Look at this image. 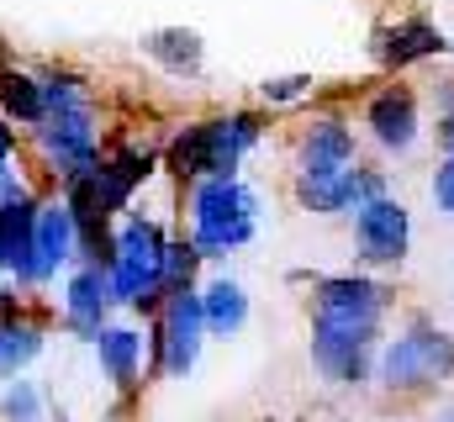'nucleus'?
I'll return each mask as SVG.
<instances>
[{
    "instance_id": "1",
    "label": "nucleus",
    "mask_w": 454,
    "mask_h": 422,
    "mask_svg": "<svg viewBox=\"0 0 454 422\" xmlns=\"http://www.w3.org/2000/svg\"><path fill=\"white\" fill-rule=\"evenodd\" d=\"M254 216H259V196L238 180V175H207L191 191V243L207 254H227L243 248L254 238Z\"/></svg>"
},
{
    "instance_id": "2",
    "label": "nucleus",
    "mask_w": 454,
    "mask_h": 422,
    "mask_svg": "<svg viewBox=\"0 0 454 422\" xmlns=\"http://www.w3.org/2000/svg\"><path fill=\"white\" fill-rule=\"evenodd\" d=\"M259 143V121L248 111H232V116H217V121H196L175 137L169 148V169L175 175H238L243 153Z\"/></svg>"
},
{
    "instance_id": "3",
    "label": "nucleus",
    "mask_w": 454,
    "mask_h": 422,
    "mask_svg": "<svg viewBox=\"0 0 454 422\" xmlns=\"http://www.w3.org/2000/svg\"><path fill=\"white\" fill-rule=\"evenodd\" d=\"M375 375L391 391H423L454 375V332L434 327V322H412L402 338H391L375 359Z\"/></svg>"
},
{
    "instance_id": "4",
    "label": "nucleus",
    "mask_w": 454,
    "mask_h": 422,
    "mask_svg": "<svg viewBox=\"0 0 454 422\" xmlns=\"http://www.w3.org/2000/svg\"><path fill=\"white\" fill-rule=\"evenodd\" d=\"M164 232H159V222H148V216H132V222H121V232H116V259H112V291L116 301H127V307H153L159 296H164Z\"/></svg>"
},
{
    "instance_id": "5",
    "label": "nucleus",
    "mask_w": 454,
    "mask_h": 422,
    "mask_svg": "<svg viewBox=\"0 0 454 422\" xmlns=\"http://www.w3.org/2000/svg\"><path fill=\"white\" fill-rule=\"evenodd\" d=\"M380 312H386V291H380L375 280H359V275H333V280H317L312 327H328V332H354V338H380Z\"/></svg>"
},
{
    "instance_id": "6",
    "label": "nucleus",
    "mask_w": 454,
    "mask_h": 422,
    "mask_svg": "<svg viewBox=\"0 0 454 422\" xmlns=\"http://www.w3.org/2000/svg\"><path fill=\"white\" fill-rule=\"evenodd\" d=\"M37 143H43L48 164H53L64 180H74V175H85V169L101 164V159H96V116H90V106L48 111V116L37 121Z\"/></svg>"
},
{
    "instance_id": "7",
    "label": "nucleus",
    "mask_w": 454,
    "mask_h": 422,
    "mask_svg": "<svg viewBox=\"0 0 454 422\" xmlns=\"http://www.w3.org/2000/svg\"><path fill=\"white\" fill-rule=\"evenodd\" d=\"M407 243H412V216L402 201L391 196H375L354 211V248L364 264H402L407 259Z\"/></svg>"
},
{
    "instance_id": "8",
    "label": "nucleus",
    "mask_w": 454,
    "mask_h": 422,
    "mask_svg": "<svg viewBox=\"0 0 454 422\" xmlns=\"http://www.w3.org/2000/svg\"><path fill=\"white\" fill-rule=\"evenodd\" d=\"M201 343H207V316H201V296L191 285L169 291V307L159 322V364L169 375H191L196 359H201Z\"/></svg>"
},
{
    "instance_id": "9",
    "label": "nucleus",
    "mask_w": 454,
    "mask_h": 422,
    "mask_svg": "<svg viewBox=\"0 0 454 422\" xmlns=\"http://www.w3.org/2000/svg\"><path fill=\"white\" fill-rule=\"evenodd\" d=\"M375 196H386V185H380L375 169H359V164H348V169L333 175V180H296V201H301L307 211H317V216L359 211L364 201H375Z\"/></svg>"
},
{
    "instance_id": "10",
    "label": "nucleus",
    "mask_w": 454,
    "mask_h": 422,
    "mask_svg": "<svg viewBox=\"0 0 454 422\" xmlns=\"http://www.w3.org/2000/svg\"><path fill=\"white\" fill-rule=\"evenodd\" d=\"M375 338H354V332H328V327H312V364L339 380V386H364L370 370H375Z\"/></svg>"
},
{
    "instance_id": "11",
    "label": "nucleus",
    "mask_w": 454,
    "mask_h": 422,
    "mask_svg": "<svg viewBox=\"0 0 454 422\" xmlns=\"http://www.w3.org/2000/svg\"><path fill=\"white\" fill-rule=\"evenodd\" d=\"M0 270H11L21 285L37 280V201L32 196L0 207Z\"/></svg>"
},
{
    "instance_id": "12",
    "label": "nucleus",
    "mask_w": 454,
    "mask_h": 422,
    "mask_svg": "<svg viewBox=\"0 0 454 422\" xmlns=\"http://www.w3.org/2000/svg\"><path fill=\"white\" fill-rule=\"evenodd\" d=\"M364 127H370V137H375L386 153H407V148L418 143V96H412L407 85L380 90L375 101L364 106Z\"/></svg>"
},
{
    "instance_id": "13",
    "label": "nucleus",
    "mask_w": 454,
    "mask_h": 422,
    "mask_svg": "<svg viewBox=\"0 0 454 422\" xmlns=\"http://www.w3.org/2000/svg\"><path fill=\"white\" fill-rule=\"evenodd\" d=\"M296 164H301V180H333V175H343V169L354 164V132H348L343 121H333V116L312 121V127L301 132Z\"/></svg>"
},
{
    "instance_id": "14",
    "label": "nucleus",
    "mask_w": 454,
    "mask_h": 422,
    "mask_svg": "<svg viewBox=\"0 0 454 422\" xmlns=\"http://www.w3.org/2000/svg\"><path fill=\"white\" fill-rule=\"evenodd\" d=\"M112 301H116L112 270H101V264H85V270L64 285V312H69V327H80V332H90V338L106 327Z\"/></svg>"
},
{
    "instance_id": "15",
    "label": "nucleus",
    "mask_w": 454,
    "mask_h": 422,
    "mask_svg": "<svg viewBox=\"0 0 454 422\" xmlns=\"http://www.w3.org/2000/svg\"><path fill=\"white\" fill-rule=\"evenodd\" d=\"M74 254H80V222H74L69 201L37 207V280L59 275Z\"/></svg>"
},
{
    "instance_id": "16",
    "label": "nucleus",
    "mask_w": 454,
    "mask_h": 422,
    "mask_svg": "<svg viewBox=\"0 0 454 422\" xmlns=\"http://www.w3.org/2000/svg\"><path fill=\"white\" fill-rule=\"evenodd\" d=\"M450 43L439 37V27H428L423 16H412V21H396V27H380L375 32V59L386 64V69H407V64H418V59H434V53H444Z\"/></svg>"
},
{
    "instance_id": "17",
    "label": "nucleus",
    "mask_w": 454,
    "mask_h": 422,
    "mask_svg": "<svg viewBox=\"0 0 454 422\" xmlns=\"http://www.w3.org/2000/svg\"><path fill=\"white\" fill-rule=\"evenodd\" d=\"M96 359H101L106 380L127 391V386H137V364H143V338H137L132 327H101V332H96Z\"/></svg>"
},
{
    "instance_id": "18",
    "label": "nucleus",
    "mask_w": 454,
    "mask_h": 422,
    "mask_svg": "<svg viewBox=\"0 0 454 422\" xmlns=\"http://www.w3.org/2000/svg\"><path fill=\"white\" fill-rule=\"evenodd\" d=\"M201 316H207V332L212 338H232L243 322H248V291L238 285V280H212L207 291H201Z\"/></svg>"
},
{
    "instance_id": "19",
    "label": "nucleus",
    "mask_w": 454,
    "mask_h": 422,
    "mask_svg": "<svg viewBox=\"0 0 454 422\" xmlns=\"http://www.w3.org/2000/svg\"><path fill=\"white\" fill-rule=\"evenodd\" d=\"M143 48H148V59H159L169 74H196V69H201V37H196L191 27H159V32L143 37Z\"/></svg>"
},
{
    "instance_id": "20",
    "label": "nucleus",
    "mask_w": 454,
    "mask_h": 422,
    "mask_svg": "<svg viewBox=\"0 0 454 422\" xmlns=\"http://www.w3.org/2000/svg\"><path fill=\"white\" fill-rule=\"evenodd\" d=\"M0 111L16 116L21 127H37V121L48 116V106H43V80L16 74V69H0Z\"/></svg>"
},
{
    "instance_id": "21",
    "label": "nucleus",
    "mask_w": 454,
    "mask_h": 422,
    "mask_svg": "<svg viewBox=\"0 0 454 422\" xmlns=\"http://www.w3.org/2000/svg\"><path fill=\"white\" fill-rule=\"evenodd\" d=\"M37 354H43V332H37L32 322H21V316L0 322V375H5V380L21 375Z\"/></svg>"
},
{
    "instance_id": "22",
    "label": "nucleus",
    "mask_w": 454,
    "mask_h": 422,
    "mask_svg": "<svg viewBox=\"0 0 454 422\" xmlns=\"http://www.w3.org/2000/svg\"><path fill=\"white\" fill-rule=\"evenodd\" d=\"M0 418L5 422H43V391H37L32 380L11 375L5 391H0Z\"/></svg>"
},
{
    "instance_id": "23",
    "label": "nucleus",
    "mask_w": 454,
    "mask_h": 422,
    "mask_svg": "<svg viewBox=\"0 0 454 422\" xmlns=\"http://www.w3.org/2000/svg\"><path fill=\"white\" fill-rule=\"evenodd\" d=\"M196 259H201V248H196V243H164V291H180V285H191V275H196Z\"/></svg>"
},
{
    "instance_id": "24",
    "label": "nucleus",
    "mask_w": 454,
    "mask_h": 422,
    "mask_svg": "<svg viewBox=\"0 0 454 422\" xmlns=\"http://www.w3.org/2000/svg\"><path fill=\"white\" fill-rule=\"evenodd\" d=\"M43 106H48V111H69V106H90V101H85L80 80H69V74H53V80H43Z\"/></svg>"
},
{
    "instance_id": "25",
    "label": "nucleus",
    "mask_w": 454,
    "mask_h": 422,
    "mask_svg": "<svg viewBox=\"0 0 454 422\" xmlns=\"http://www.w3.org/2000/svg\"><path fill=\"white\" fill-rule=\"evenodd\" d=\"M434 201L444 216H454V159H444L439 169H434Z\"/></svg>"
},
{
    "instance_id": "26",
    "label": "nucleus",
    "mask_w": 454,
    "mask_h": 422,
    "mask_svg": "<svg viewBox=\"0 0 454 422\" xmlns=\"http://www.w3.org/2000/svg\"><path fill=\"white\" fill-rule=\"evenodd\" d=\"M307 90H312L307 74H291V80H270V85H264L270 101H296V96H307Z\"/></svg>"
},
{
    "instance_id": "27",
    "label": "nucleus",
    "mask_w": 454,
    "mask_h": 422,
    "mask_svg": "<svg viewBox=\"0 0 454 422\" xmlns=\"http://www.w3.org/2000/svg\"><path fill=\"white\" fill-rule=\"evenodd\" d=\"M439 153H444V159H454V111H444V116H439Z\"/></svg>"
},
{
    "instance_id": "28",
    "label": "nucleus",
    "mask_w": 454,
    "mask_h": 422,
    "mask_svg": "<svg viewBox=\"0 0 454 422\" xmlns=\"http://www.w3.org/2000/svg\"><path fill=\"white\" fill-rule=\"evenodd\" d=\"M11 153H16V127L0 121V169H11Z\"/></svg>"
},
{
    "instance_id": "29",
    "label": "nucleus",
    "mask_w": 454,
    "mask_h": 422,
    "mask_svg": "<svg viewBox=\"0 0 454 422\" xmlns=\"http://www.w3.org/2000/svg\"><path fill=\"white\" fill-rule=\"evenodd\" d=\"M439 422H454V412H444V418H439Z\"/></svg>"
},
{
    "instance_id": "30",
    "label": "nucleus",
    "mask_w": 454,
    "mask_h": 422,
    "mask_svg": "<svg viewBox=\"0 0 454 422\" xmlns=\"http://www.w3.org/2000/svg\"><path fill=\"white\" fill-rule=\"evenodd\" d=\"M0 322H11V316H0Z\"/></svg>"
}]
</instances>
